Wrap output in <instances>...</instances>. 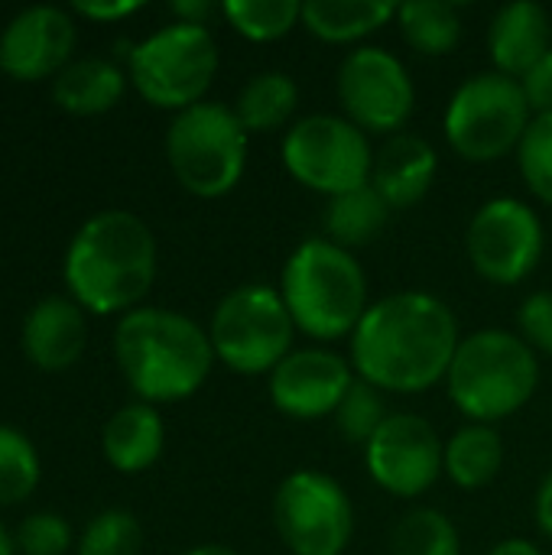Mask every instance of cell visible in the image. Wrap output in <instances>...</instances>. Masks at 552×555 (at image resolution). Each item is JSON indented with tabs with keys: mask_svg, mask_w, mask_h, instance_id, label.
<instances>
[{
	"mask_svg": "<svg viewBox=\"0 0 552 555\" xmlns=\"http://www.w3.org/2000/svg\"><path fill=\"white\" fill-rule=\"evenodd\" d=\"M459 341L462 328L446 299L400 289L371 302L348 338V361L381 393L416 397L446 384Z\"/></svg>",
	"mask_w": 552,
	"mask_h": 555,
	"instance_id": "1",
	"label": "cell"
},
{
	"mask_svg": "<svg viewBox=\"0 0 552 555\" xmlns=\"http://www.w3.org/2000/svg\"><path fill=\"white\" fill-rule=\"evenodd\" d=\"M159 247L133 211H101L88 218L65 250V286L72 299L94 315L133 312L156 283Z\"/></svg>",
	"mask_w": 552,
	"mask_h": 555,
	"instance_id": "2",
	"label": "cell"
},
{
	"mask_svg": "<svg viewBox=\"0 0 552 555\" xmlns=\"http://www.w3.org/2000/svg\"><path fill=\"white\" fill-rule=\"evenodd\" d=\"M114 361L140 403H179L195 397L218 364L208 328L195 319L140 306L114 328Z\"/></svg>",
	"mask_w": 552,
	"mask_h": 555,
	"instance_id": "3",
	"label": "cell"
},
{
	"mask_svg": "<svg viewBox=\"0 0 552 555\" xmlns=\"http://www.w3.org/2000/svg\"><path fill=\"white\" fill-rule=\"evenodd\" d=\"M293 325L316 345L351 338L371 309V283L361 260L329 237L303 241L283 263L277 283Z\"/></svg>",
	"mask_w": 552,
	"mask_h": 555,
	"instance_id": "4",
	"label": "cell"
},
{
	"mask_svg": "<svg viewBox=\"0 0 552 555\" xmlns=\"http://www.w3.org/2000/svg\"><path fill=\"white\" fill-rule=\"evenodd\" d=\"M540 354L511 328L462 335L446 393L465 423L498 426L517 416L540 390Z\"/></svg>",
	"mask_w": 552,
	"mask_h": 555,
	"instance_id": "5",
	"label": "cell"
},
{
	"mask_svg": "<svg viewBox=\"0 0 552 555\" xmlns=\"http://www.w3.org/2000/svg\"><path fill=\"white\" fill-rule=\"evenodd\" d=\"M251 133L231 104L202 101L172 114L166 127V163L176 182L195 198L231 195L247 172Z\"/></svg>",
	"mask_w": 552,
	"mask_h": 555,
	"instance_id": "6",
	"label": "cell"
},
{
	"mask_svg": "<svg viewBox=\"0 0 552 555\" xmlns=\"http://www.w3.org/2000/svg\"><path fill=\"white\" fill-rule=\"evenodd\" d=\"M534 117L537 114L521 81L485 68L468 75L452 91L442 114V133L459 159L472 166H488L511 153L517 156V146Z\"/></svg>",
	"mask_w": 552,
	"mask_h": 555,
	"instance_id": "7",
	"label": "cell"
},
{
	"mask_svg": "<svg viewBox=\"0 0 552 555\" xmlns=\"http://www.w3.org/2000/svg\"><path fill=\"white\" fill-rule=\"evenodd\" d=\"M221 52L208 26L169 23L127 52V78L137 94L159 111H189L211 91Z\"/></svg>",
	"mask_w": 552,
	"mask_h": 555,
	"instance_id": "8",
	"label": "cell"
},
{
	"mask_svg": "<svg viewBox=\"0 0 552 555\" xmlns=\"http://www.w3.org/2000/svg\"><path fill=\"white\" fill-rule=\"evenodd\" d=\"M296 325L277 286L244 283L224 293L211 312L208 338L218 364L238 377H270L296 348Z\"/></svg>",
	"mask_w": 552,
	"mask_h": 555,
	"instance_id": "9",
	"label": "cell"
},
{
	"mask_svg": "<svg viewBox=\"0 0 552 555\" xmlns=\"http://www.w3.org/2000/svg\"><path fill=\"white\" fill-rule=\"evenodd\" d=\"M374 153L371 137L342 114L299 117L280 140V163L290 179L325 198L368 185Z\"/></svg>",
	"mask_w": 552,
	"mask_h": 555,
	"instance_id": "10",
	"label": "cell"
},
{
	"mask_svg": "<svg viewBox=\"0 0 552 555\" xmlns=\"http://www.w3.org/2000/svg\"><path fill=\"white\" fill-rule=\"evenodd\" d=\"M273 530L290 555H345L355 537V504L325 472H290L273 494Z\"/></svg>",
	"mask_w": 552,
	"mask_h": 555,
	"instance_id": "11",
	"label": "cell"
},
{
	"mask_svg": "<svg viewBox=\"0 0 552 555\" xmlns=\"http://www.w3.org/2000/svg\"><path fill=\"white\" fill-rule=\"evenodd\" d=\"M342 117L368 137H397L416 111V85L400 55L384 46L351 49L335 75Z\"/></svg>",
	"mask_w": 552,
	"mask_h": 555,
	"instance_id": "12",
	"label": "cell"
},
{
	"mask_svg": "<svg viewBox=\"0 0 552 555\" xmlns=\"http://www.w3.org/2000/svg\"><path fill=\"white\" fill-rule=\"evenodd\" d=\"M465 254L472 270L491 286L527 283L547 254L540 211L514 195L488 198L468 221Z\"/></svg>",
	"mask_w": 552,
	"mask_h": 555,
	"instance_id": "13",
	"label": "cell"
},
{
	"mask_svg": "<svg viewBox=\"0 0 552 555\" xmlns=\"http://www.w3.org/2000/svg\"><path fill=\"white\" fill-rule=\"evenodd\" d=\"M442 436L416 413H390L364 446V468L371 481L397 501L423 498L442 478Z\"/></svg>",
	"mask_w": 552,
	"mask_h": 555,
	"instance_id": "14",
	"label": "cell"
},
{
	"mask_svg": "<svg viewBox=\"0 0 552 555\" xmlns=\"http://www.w3.org/2000/svg\"><path fill=\"white\" fill-rule=\"evenodd\" d=\"M358 380L348 354L332 351L329 345L293 348L267 377L270 403L280 416L293 423L332 420L351 384Z\"/></svg>",
	"mask_w": 552,
	"mask_h": 555,
	"instance_id": "15",
	"label": "cell"
},
{
	"mask_svg": "<svg viewBox=\"0 0 552 555\" xmlns=\"http://www.w3.org/2000/svg\"><path fill=\"white\" fill-rule=\"evenodd\" d=\"M75 20L62 7H29L0 33V72L16 81L55 78L72 65Z\"/></svg>",
	"mask_w": 552,
	"mask_h": 555,
	"instance_id": "16",
	"label": "cell"
},
{
	"mask_svg": "<svg viewBox=\"0 0 552 555\" xmlns=\"http://www.w3.org/2000/svg\"><path fill=\"white\" fill-rule=\"evenodd\" d=\"M88 345L85 309L75 299L49 296L36 302L23 322V354L36 371L62 374L78 364Z\"/></svg>",
	"mask_w": 552,
	"mask_h": 555,
	"instance_id": "17",
	"label": "cell"
},
{
	"mask_svg": "<svg viewBox=\"0 0 552 555\" xmlns=\"http://www.w3.org/2000/svg\"><path fill=\"white\" fill-rule=\"evenodd\" d=\"M552 49V16L537 0H511L488 23L491 68L508 78H524Z\"/></svg>",
	"mask_w": 552,
	"mask_h": 555,
	"instance_id": "18",
	"label": "cell"
},
{
	"mask_svg": "<svg viewBox=\"0 0 552 555\" xmlns=\"http://www.w3.org/2000/svg\"><path fill=\"white\" fill-rule=\"evenodd\" d=\"M439 176V153L426 137L416 133H397L381 143L374 153L371 185L381 192V198L390 205V211H407L420 205Z\"/></svg>",
	"mask_w": 552,
	"mask_h": 555,
	"instance_id": "19",
	"label": "cell"
},
{
	"mask_svg": "<svg viewBox=\"0 0 552 555\" xmlns=\"http://www.w3.org/2000/svg\"><path fill=\"white\" fill-rule=\"evenodd\" d=\"M166 446V423L150 403L120 406L101 433V452L107 465L120 475H143L153 468Z\"/></svg>",
	"mask_w": 552,
	"mask_h": 555,
	"instance_id": "20",
	"label": "cell"
},
{
	"mask_svg": "<svg viewBox=\"0 0 552 555\" xmlns=\"http://www.w3.org/2000/svg\"><path fill=\"white\" fill-rule=\"evenodd\" d=\"M390 0H306L303 29L329 46H364L374 33L397 20Z\"/></svg>",
	"mask_w": 552,
	"mask_h": 555,
	"instance_id": "21",
	"label": "cell"
},
{
	"mask_svg": "<svg viewBox=\"0 0 552 555\" xmlns=\"http://www.w3.org/2000/svg\"><path fill=\"white\" fill-rule=\"evenodd\" d=\"M231 107L251 137H267V133H280V130L286 133L296 124L299 85L283 68H264L241 85Z\"/></svg>",
	"mask_w": 552,
	"mask_h": 555,
	"instance_id": "22",
	"label": "cell"
},
{
	"mask_svg": "<svg viewBox=\"0 0 552 555\" xmlns=\"http://www.w3.org/2000/svg\"><path fill=\"white\" fill-rule=\"evenodd\" d=\"M127 91V72L111 59H75L52 78V98L78 117L107 114Z\"/></svg>",
	"mask_w": 552,
	"mask_h": 555,
	"instance_id": "23",
	"label": "cell"
},
{
	"mask_svg": "<svg viewBox=\"0 0 552 555\" xmlns=\"http://www.w3.org/2000/svg\"><path fill=\"white\" fill-rule=\"evenodd\" d=\"M504 468V439L498 426L465 423L446 439V462L442 475L459 491H482L498 481Z\"/></svg>",
	"mask_w": 552,
	"mask_h": 555,
	"instance_id": "24",
	"label": "cell"
},
{
	"mask_svg": "<svg viewBox=\"0 0 552 555\" xmlns=\"http://www.w3.org/2000/svg\"><path fill=\"white\" fill-rule=\"evenodd\" d=\"M390 215H394L390 205L368 182V185L351 189V192H345L338 198H329L322 224H325V237L332 244H338V247L355 254V250L374 244L384 234Z\"/></svg>",
	"mask_w": 552,
	"mask_h": 555,
	"instance_id": "25",
	"label": "cell"
},
{
	"mask_svg": "<svg viewBox=\"0 0 552 555\" xmlns=\"http://www.w3.org/2000/svg\"><path fill=\"white\" fill-rule=\"evenodd\" d=\"M394 23L403 42L426 59L452 55L462 46V33H465L459 3H446V0H407L397 7Z\"/></svg>",
	"mask_w": 552,
	"mask_h": 555,
	"instance_id": "26",
	"label": "cell"
},
{
	"mask_svg": "<svg viewBox=\"0 0 552 555\" xmlns=\"http://www.w3.org/2000/svg\"><path fill=\"white\" fill-rule=\"evenodd\" d=\"M390 555H462V537L439 507H413L390 533Z\"/></svg>",
	"mask_w": 552,
	"mask_h": 555,
	"instance_id": "27",
	"label": "cell"
},
{
	"mask_svg": "<svg viewBox=\"0 0 552 555\" xmlns=\"http://www.w3.org/2000/svg\"><path fill=\"white\" fill-rule=\"evenodd\" d=\"M221 16L247 42H277L303 26L299 0H224Z\"/></svg>",
	"mask_w": 552,
	"mask_h": 555,
	"instance_id": "28",
	"label": "cell"
},
{
	"mask_svg": "<svg viewBox=\"0 0 552 555\" xmlns=\"http://www.w3.org/2000/svg\"><path fill=\"white\" fill-rule=\"evenodd\" d=\"M42 465L36 446L13 426H0V507L23 504L39 488Z\"/></svg>",
	"mask_w": 552,
	"mask_h": 555,
	"instance_id": "29",
	"label": "cell"
},
{
	"mask_svg": "<svg viewBox=\"0 0 552 555\" xmlns=\"http://www.w3.org/2000/svg\"><path fill=\"white\" fill-rule=\"evenodd\" d=\"M390 410H387V393H381L377 387H371L368 380H355L348 397L342 400V406L335 410V429L351 442V446H368L374 439V433L387 423Z\"/></svg>",
	"mask_w": 552,
	"mask_h": 555,
	"instance_id": "30",
	"label": "cell"
},
{
	"mask_svg": "<svg viewBox=\"0 0 552 555\" xmlns=\"http://www.w3.org/2000/svg\"><path fill=\"white\" fill-rule=\"evenodd\" d=\"M143 550V527L130 511L111 507L88 520L78 555H140Z\"/></svg>",
	"mask_w": 552,
	"mask_h": 555,
	"instance_id": "31",
	"label": "cell"
},
{
	"mask_svg": "<svg viewBox=\"0 0 552 555\" xmlns=\"http://www.w3.org/2000/svg\"><path fill=\"white\" fill-rule=\"evenodd\" d=\"M517 169L537 202L552 208V114H537L517 146Z\"/></svg>",
	"mask_w": 552,
	"mask_h": 555,
	"instance_id": "32",
	"label": "cell"
},
{
	"mask_svg": "<svg viewBox=\"0 0 552 555\" xmlns=\"http://www.w3.org/2000/svg\"><path fill=\"white\" fill-rule=\"evenodd\" d=\"M72 546V527L59 514H29L16 530V550L23 555H65Z\"/></svg>",
	"mask_w": 552,
	"mask_h": 555,
	"instance_id": "33",
	"label": "cell"
},
{
	"mask_svg": "<svg viewBox=\"0 0 552 555\" xmlns=\"http://www.w3.org/2000/svg\"><path fill=\"white\" fill-rule=\"evenodd\" d=\"M517 335L537 354L552 358V289H537L517 306Z\"/></svg>",
	"mask_w": 552,
	"mask_h": 555,
	"instance_id": "34",
	"label": "cell"
},
{
	"mask_svg": "<svg viewBox=\"0 0 552 555\" xmlns=\"http://www.w3.org/2000/svg\"><path fill=\"white\" fill-rule=\"evenodd\" d=\"M521 88L534 114H552V49L521 78Z\"/></svg>",
	"mask_w": 552,
	"mask_h": 555,
	"instance_id": "35",
	"label": "cell"
},
{
	"mask_svg": "<svg viewBox=\"0 0 552 555\" xmlns=\"http://www.w3.org/2000/svg\"><path fill=\"white\" fill-rule=\"evenodd\" d=\"M140 10H143L140 0H94V3L78 0V3H72V13H78L85 20H94V23H120V20H127V16H133Z\"/></svg>",
	"mask_w": 552,
	"mask_h": 555,
	"instance_id": "36",
	"label": "cell"
},
{
	"mask_svg": "<svg viewBox=\"0 0 552 555\" xmlns=\"http://www.w3.org/2000/svg\"><path fill=\"white\" fill-rule=\"evenodd\" d=\"M534 520H537L540 537L552 543V468L543 475V481L534 494Z\"/></svg>",
	"mask_w": 552,
	"mask_h": 555,
	"instance_id": "37",
	"label": "cell"
},
{
	"mask_svg": "<svg viewBox=\"0 0 552 555\" xmlns=\"http://www.w3.org/2000/svg\"><path fill=\"white\" fill-rule=\"evenodd\" d=\"M176 23H192V26H208V20L215 16V7L208 0H176L169 7Z\"/></svg>",
	"mask_w": 552,
	"mask_h": 555,
	"instance_id": "38",
	"label": "cell"
},
{
	"mask_svg": "<svg viewBox=\"0 0 552 555\" xmlns=\"http://www.w3.org/2000/svg\"><path fill=\"white\" fill-rule=\"evenodd\" d=\"M488 555H547L543 553V546H537L534 540H527V537H508V540H498Z\"/></svg>",
	"mask_w": 552,
	"mask_h": 555,
	"instance_id": "39",
	"label": "cell"
},
{
	"mask_svg": "<svg viewBox=\"0 0 552 555\" xmlns=\"http://www.w3.org/2000/svg\"><path fill=\"white\" fill-rule=\"evenodd\" d=\"M182 555H241V553H238V550H231V546H224V543H202V546L185 550Z\"/></svg>",
	"mask_w": 552,
	"mask_h": 555,
	"instance_id": "40",
	"label": "cell"
},
{
	"mask_svg": "<svg viewBox=\"0 0 552 555\" xmlns=\"http://www.w3.org/2000/svg\"><path fill=\"white\" fill-rule=\"evenodd\" d=\"M16 553V540L0 527V555H13Z\"/></svg>",
	"mask_w": 552,
	"mask_h": 555,
	"instance_id": "41",
	"label": "cell"
}]
</instances>
